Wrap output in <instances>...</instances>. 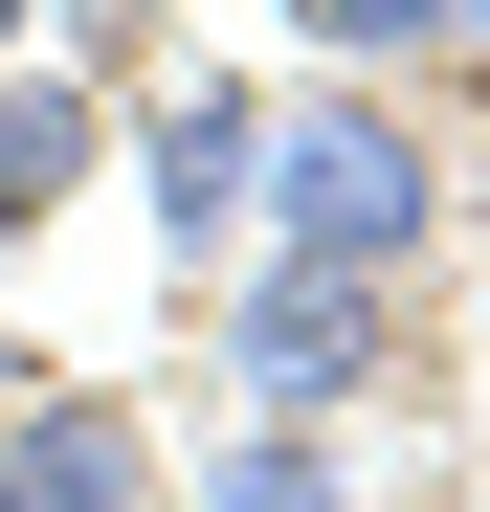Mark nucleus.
<instances>
[{
	"label": "nucleus",
	"instance_id": "nucleus-1",
	"mask_svg": "<svg viewBox=\"0 0 490 512\" xmlns=\"http://www.w3.org/2000/svg\"><path fill=\"white\" fill-rule=\"evenodd\" d=\"M268 223H290V268H335V290H379L401 245L446 223V156L401 134L379 90H335V112H290V134H268Z\"/></svg>",
	"mask_w": 490,
	"mask_h": 512
},
{
	"label": "nucleus",
	"instance_id": "nucleus-2",
	"mask_svg": "<svg viewBox=\"0 0 490 512\" xmlns=\"http://www.w3.org/2000/svg\"><path fill=\"white\" fill-rule=\"evenodd\" d=\"M0 512H156V423L134 401H23L0 423Z\"/></svg>",
	"mask_w": 490,
	"mask_h": 512
},
{
	"label": "nucleus",
	"instance_id": "nucleus-3",
	"mask_svg": "<svg viewBox=\"0 0 490 512\" xmlns=\"http://www.w3.org/2000/svg\"><path fill=\"white\" fill-rule=\"evenodd\" d=\"M134 156H156V223H179V268H201V245H223L245 201H268V112H245V90H179Z\"/></svg>",
	"mask_w": 490,
	"mask_h": 512
},
{
	"label": "nucleus",
	"instance_id": "nucleus-4",
	"mask_svg": "<svg viewBox=\"0 0 490 512\" xmlns=\"http://www.w3.org/2000/svg\"><path fill=\"white\" fill-rule=\"evenodd\" d=\"M357 312H379V290H335V268H290L268 312H245V379H268V401H335V379L379 357V334H357Z\"/></svg>",
	"mask_w": 490,
	"mask_h": 512
},
{
	"label": "nucleus",
	"instance_id": "nucleus-5",
	"mask_svg": "<svg viewBox=\"0 0 490 512\" xmlns=\"http://www.w3.org/2000/svg\"><path fill=\"white\" fill-rule=\"evenodd\" d=\"M67 179H90V67H23L0 90V223H45Z\"/></svg>",
	"mask_w": 490,
	"mask_h": 512
},
{
	"label": "nucleus",
	"instance_id": "nucleus-6",
	"mask_svg": "<svg viewBox=\"0 0 490 512\" xmlns=\"http://www.w3.org/2000/svg\"><path fill=\"white\" fill-rule=\"evenodd\" d=\"M357 67H446V45H490V0H312Z\"/></svg>",
	"mask_w": 490,
	"mask_h": 512
},
{
	"label": "nucleus",
	"instance_id": "nucleus-7",
	"mask_svg": "<svg viewBox=\"0 0 490 512\" xmlns=\"http://www.w3.org/2000/svg\"><path fill=\"white\" fill-rule=\"evenodd\" d=\"M201 512H357V490H335V446H290V423H268V446H245Z\"/></svg>",
	"mask_w": 490,
	"mask_h": 512
},
{
	"label": "nucleus",
	"instance_id": "nucleus-8",
	"mask_svg": "<svg viewBox=\"0 0 490 512\" xmlns=\"http://www.w3.org/2000/svg\"><path fill=\"white\" fill-rule=\"evenodd\" d=\"M0 45H23V0H0Z\"/></svg>",
	"mask_w": 490,
	"mask_h": 512
}]
</instances>
